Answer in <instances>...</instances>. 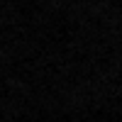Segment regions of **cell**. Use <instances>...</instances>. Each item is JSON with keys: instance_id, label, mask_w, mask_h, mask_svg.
<instances>
[]
</instances>
